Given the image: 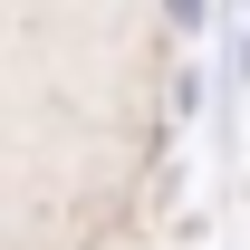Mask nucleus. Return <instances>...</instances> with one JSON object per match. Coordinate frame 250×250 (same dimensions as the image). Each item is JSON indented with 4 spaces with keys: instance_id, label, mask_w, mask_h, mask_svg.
<instances>
[{
    "instance_id": "1",
    "label": "nucleus",
    "mask_w": 250,
    "mask_h": 250,
    "mask_svg": "<svg viewBox=\"0 0 250 250\" xmlns=\"http://www.w3.org/2000/svg\"><path fill=\"white\" fill-rule=\"evenodd\" d=\"M202 96H221L212 77H202V58H173V77H164V106H173V116H192Z\"/></svg>"
}]
</instances>
